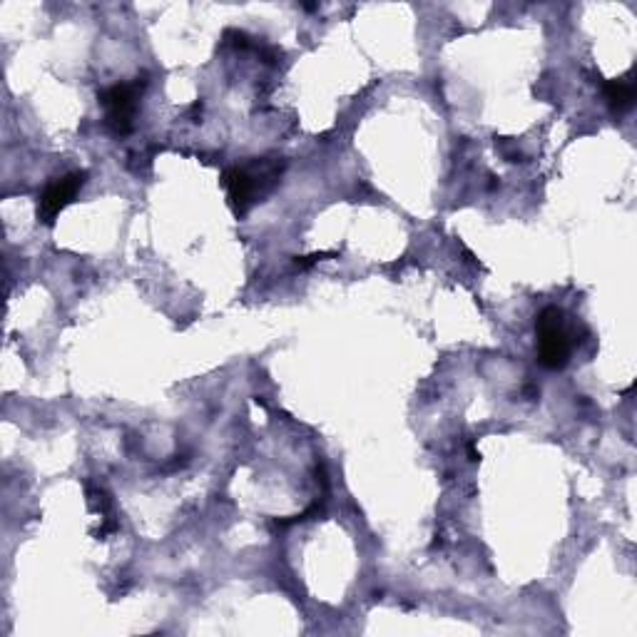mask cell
Returning <instances> with one entry per match:
<instances>
[{"instance_id":"6","label":"cell","mask_w":637,"mask_h":637,"mask_svg":"<svg viewBox=\"0 0 637 637\" xmlns=\"http://www.w3.org/2000/svg\"><path fill=\"white\" fill-rule=\"evenodd\" d=\"M327 257H331V252H314L309 257H297L294 259V264H297L299 269H311L314 264L321 262V259H327Z\"/></svg>"},{"instance_id":"5","label":"cell","mask_w":637,"mask_h":637,"mask_svg":"<svg viewBox=\"0 0 637 637\" xmlns=\"http://www.w3.org/2000/svg\"><path fill=\"white\" fill-rule=\"evenodd\" d=\"M603 93L607 97L610 107H613V113H627L630 107L635 105V85L633 80L621 78V80H607L603 85Z\"/></svg>"},{"instance_id":"2","label":"cell","mask_w":637,"mask_h":637,"mask_svg":"<svg viewBox=\"0 0 637 637\" xmlns=\"http://www.w3.org/2000/svg\"><path fill=\"white\" fill-rule=\"evenodd\" d=\"M276 175H280V167L267 165V163H262L259 175L247 167H229L227 173L222 175V185H224V190H227L229 204L237 217H241V214H245L257 202V192H259V185H262V179H276Z\"/></svg>"},{"instance_id":"3","label":"cell","mask_w":637,"mask_h":637,"mask_svg":"<svg viewBox=\"0 0 637 637\" xmlns=\"http://www.w3.org/2000/svg\"><path fill=\"white\" fill-rule=\"evenodd\" d=\"M142 85H145V80L140 83V78H138L134 83H122V85L107 87L105 93L101 95L107 125H110V128L118 134H125V132L132 130Z\"/></svg>"},{"instance_id":"4","label":"cell","mask_w":637,"mask_h":637,"mask_svg":"<svg viewBox=\"0 0 637 637\" xmlns=\"http://www.w3.org/2000/svg\"><path fill=\"white\" fill-rule=\"evenodd\" d=\"M85 179H87L85 169H80V173H70L60 179H52L38 200V217L45 224L56 222L58 214L75 200L80 190H83Z\"/></svg>"},{"instance_id":"1","label":"cell","mask_w":637,"mask_h":637,"mask_svg":"<svg viewBox=\"0 0 637 637\" xmlns=\"http://www.w3.org/2000/svg\"><path fill=\"white\" fill-rule=\"evenodd\" d=\"M535 334H538V362L545 369L558 371L565 369L570 362V337L563 325V311L558 307H545L535 317Z\"/></svg>"}]
</instances>
